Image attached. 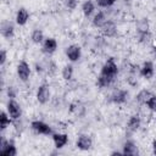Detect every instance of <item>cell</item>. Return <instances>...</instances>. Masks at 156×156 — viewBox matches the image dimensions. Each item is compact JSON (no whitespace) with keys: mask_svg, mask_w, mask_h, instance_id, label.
Wrapping results in <instances>:
<instances>
[{"mask_svg":"<svg viewBox=\"0 0 156 156\" xmlns=\"http://www.w3.org/2000/svg\"><path fill=\"white\" fill-rule=\"evenodd\" d=\"M117 73H118V67H117V63L115 62V58L113 57L107 58V61L104 63V66L101 68L100 76H102L112 82L115 79V77L117 76Z\"/></svg>","mask_w":156,"mask_h":156,"instance_id":"cell-1","label":"cell"},{"mask_svg":"<svg viewBox=\"0 0 156 156\" xmlns=\"http://www.w3.org/2000/svg\"><path fill=\"white\" fill-rule=\"evenodd\" d=\"M0 155L2 156H16L17 155V150L15 146V143L12 140H6V139H1V144H0Z\"/></svg>","mask_w":156,"mask_h":156,"instance_id":"cell-2","label":"cell"},{"mask_svg":"<svg viewBox=\"0 0 156 156\" xmlns=\"http://www.w3.org/2000/svg\"><path fill=\"white\" fill-rule=\"evenodd\" d=\"M7 112L12 119H18L22 115V110H21L20 104L17 101H15L13 99H10L7 102Z\"/></svg>","mask_w":156,"mask_h":156,"instance_id":"cell-3","label":"cell"},{"mask_svg":"<svg viewBox=\"0 0 156 156\" xmlns=\"http://www.w3.org/2000/svg\"><path fill=\"white\" fill-rule=\"evenodd\" d=\"M17 74L20 77V79L22 82H27L29 76H30V68H29V65L26 62V61H21L18 65H17Z\"/></svg>","mask_w":156,"mask_h":156,"instance_id":"cell-4","label":"cell"},{"mask_svg":"<svg viewBox=\"0 0 156 156\" xmlns=\"http://www.w3.org/2000/svg\"><path fill=\"white\" fill-rule=\"evenodd\" d=\"M50 99V89L48 84H41L39 85L38 90H37V100L40 104H46Z\"/></svg>","mask_w":156,"mask_h":156,"instance_id":"cell-5","label":"cell"},{"mask_svg":"<svg viewBox=\"0 0 156 156\" xmlns=\"http://www.w3.org/2000/svg\"><path fill=\"white\" fill-rule=\"evenodd\" d=\"M80 55H82V50L78 45L76 44H72L69 45L67 49H66V56L68 57L69 61L74 62V61H78L80 58Z\"/></svg>","mask_w":156,"mask_h":156,"instance_id":"cell-6","label":"cell"},{"mask_svg":"<svg viewBox=\"0 0 156 156\" xmlns=\"http://www.w3.org/2000/svg\"><path fill=\"white\" fill-rule=\"evenodd\" d=\"M30 126H32V128H33L37 133H39V134L49 135V134L52 133V130H51V128L49 127V124H46V123L43 122V121H33Z\"/></svg>","mask_w":156,"mask_h":156,"instance_id":"cell-7","label":"cell"},{"mask_svg":"<svg viewBox=\"0 0 156 156\" xmlns=\"http://www.w3.org/2000/svg\"><path fill=\"white\" fill-rule=\"evenodd\" d=\"M76 145H77V147H78L79 150L87 151V150H89V149L91 147V145H93V140H91V138H90L89 135H87V134H82V135L78 136Z\"/></svg>","mask_w":156,"mask_h":156,"instance_id":"cell-8","label":"cell"},{"mask_svg":"<svg viewBox=\"0 0 156 156\" xmlns=\"http://www.w3.org/2000/svg\"><path fill=\"white\" fill-rule=\"evenodd\" d=\"M127 99H128V91L123 89H118L111 95V101L115 104H124Z\"/></svg>","mask_w":156,"mask_h":156,"instance_id":"cell-9","label":"cell"},{"mask_svg":"<svg viewBox=\"0 0 156 156\" xmlns=\"http://www.w3.org/2000/svg\"><path fill=\"white\" fill-rule=\"evenodd\" d=\"M123 155H128V156H134V155H138L139 151H138V146L135 145L134 141L132 140H127L124 144H123V151H122Z\"/></svg>","mask_w":156,"mask_h":156,"instance_id":"cell-10","label":"cell"},{"mask_svg":"<svg viewBox=\"0 0 156 156\" xmlns=\"http://www.w3.org/2000/svg\"><path fill=\"white\" fill-rule=\"evenodd\" d=\"M1 34H2V37H5L6 39L12 38L13 34H15V27H13V24H12L11 22H9V21L2 22V23H1Z\"/></svg>","mask_w":156,"mask_h":156,"instance_id":"cell-11","label":"cell"},{"mask_svg":"<svg viewBox=\"0 0 156 156\" xmlns=\"http://www.w3.org/2000/svg\"><path fill=\"white\" fill-rule=\"evenodd\" d=\"M57 49V41L54 38H48L45 39L44 44H43V52L45 54H54Z\"/></svg>","mask_w":156,"mask_h":156,"instance_id":"cell-12","label":"cell"},{"mask_svg":"<svg viewBox=\"0 0 156 156\" xmlns=\"http://www.w3.org/2000/svg\"><path fill=\"white\" fill-rule=\"evenodd\" d=\"M52 140H54V144L57 149H61L63 147L67 141H68V135L65 134V133H56V134H52Z\"/></svg>","mask_w":156,"mask_h":156,"instance_id":"cell-13","label":"cell"},{"mask_svg":"<svg viewBox=\"0 0 156 156\" xmlns=\"http://www.w3.org/2000/svg\"><path fill=\"white\" fill-rule=\"evenodd\" d=\"M101 32L105 37H113L117 32V27L112 21H106V23L101 27Z\"/></svg>","mask_w":156,"mask_h":156,"instance_id":"cell-14","label":"cell"},{"mask_svg":"<svg viewBox=\"0 0 156 156\" xmlns=\"http://www.w3.org/2000/svg\"><path fill=\"white\" fill-rule=\"evenodd\" d=\"M140 123H141L140 117H139L138 115H133V116H130V118L128 119L127 128H128V130H129L130 133H134V132H136V130L139 129Z\"/></svg>","mask_w":156,"mask_h":156,"instance_id":"cell-15","label":"cell"},{"mask_svg":"<svg viewBox=\"0 0 156 156\" xmlns=\"http://www.w3.org/2000/svg\"><path fill=\"white\" fill-rule=\"evenodd\" d=\"M140 74L146 79H150L154 76V65H152L151 61L144 62V65H143V67L140 69Z\"/></svg>","mask_w":156,"mask_h":156,"instance_id":"cell-16","label":"cell"},{"mask_svg":"<svg viewBox=\"0 0 156 156\" xmlns=\"http://www.w3.org/2000/svg\"><path fill=\"white\" fill-rule=\"evenodd\" d=\"M28 18H29V13H28V11H27L24 7L18 9V11H17V13H16V22H17V24H20V26H24V24L27 23Z\"/></svg>","mask_w":156,"mask_h":156,"instance_id":"cell-17","label":"cell"},{"mask_svg":"<svg viewBox=\"0 0 156 156\" xmlns=\"http://www.w3.org/2000/svg\"><path fill=\"white\" fill-rule=\"evenodd\" d=\"M69 111H71L73 115H76L77 117H83L84 113H85V107H84L83 104L76 101V102H72V104H71Z\"/></svg>","mask_w":156,"mask_h":156,"instance_id":"cell-18","label":"cell"},{"mask_svg":"<svg viewBox=\"0 0 156 156\" xmlns=\"http://www.w3.org/2000/svg\"><path fill=\"white\" fill-rule=\"evenodd\" d=\"M152 95H154V94H152L151 91H149V90H146V89H143V90H140V91L138 93V95H136V101H138L139 104H146L147 100H149Z\"/></svg>","mask_w":156,"mask_h":156,"instance_id":"cell-19","label":"cell"},{"mask_svg":"<svg viewBox=\"0 0 156 156\" xmlns=\"http://www.w3.org/2000/svg\"><path fill=\"white\" fill-rule=\"evenodd\" d=\"M106 16H105V13L102 12V11H99L95 16H94V20H93V24L95 26V27H99V28H101L105 23H106Z\"/></svg>","mask_w":156,"mask_h":156,"instance_id":"cell-20","label":"cell"},{"mask_svg":"<svg viewBox=\"0 0 156 156\" xmlns=\"http://www.w3.org/2000/svg\"><path fill=\"white\" fill-rule=\"evenodd\" d=\"M82 10H83L84 16H85V17H89V16L94 12V10H95V5H94V2H93L91 0H87V1L83 4Z\"/></svg>","mask_w":156,"mask_h":156,"instance_id":"cell-21","label":"cell"},{"mask_svg":"<svg viewBox=\"0 0 156 156\" xmlns=\"http://www.w3.org/2000/svg\"><path fill=\"white\" fill-rule=\"evenodd\" d=\"M30 38H32V41L34 44H40L43 41V39H44V34H43V32L40 29H34Z\"/></svg>","mask_w":156,"mask_h":156,"instance_id":"cell-22","label":"cell"},{"mask_svg":"<svg viewBox=\"0 0 156 156\" xmlns=\"http://www.w3.org/2000/svg\"><path fill=\"white\" fill-rule=\"evenodd\" d=\"M73 76V66L72 65H66L62 69V77L65 80H69Z\"/></svg>","mask_w":156,"mask_h":156,"instance_id":"cell-23","label":"cell"},{"mask_svg":"<svg viewBox=\"0 0 156 156\" xmlns=\"http://www.w3.org/2000/svg\"><path fill=\"white\" fill-rule=\"evenodd\" d=\"M10 117L7 116V113L6 112H1V115H0V128H1V130H5L6 128H7V126L10 124Z\"/></svg>","mask_w":156,"mask_h":156,"instance_id":"cell-24","label":"cell"},{"mask_svg":"<svg viewBox=\"0 0 156 156\" xmlns=\"http://www.w3.org/2000/svg\"><path fill=\"white\" fill-rule=\"evenodd\" d=\"M151 111H154V112H156V95H152L149 100H147V102L145 104Z\"/></svg>","mask_w":156,"mask_h":156,"instance_id":"cell-25","label":"cell"},{"mask_svg":"<svg viewBox=\"0 0 156 156\" xmlns=\"http://www.w3.org/2000/svg\"><path fill=\"white\" fill-rule=\"evenodd\" d=\"M139 39H140V43H147L150 39H151V34L149 30L146 32H141L139 33Z\"/></svg>","mask_w":156,"mask_h":156,"instance_id":"cell-26","label":"cell"},{"mask_svg":"<svg viewBox=\"0 0 156 156\" xmlns=\"http://www.w3.org/2000/svg\"><path fill=\"white\" fill-rule=\"evenodd\" d=\"M117 0H96L98 5L100 7H108V6H112Z\"/></svg>","mask_w":156,"mask_h":156,"instance_id":"cell-27","label":"cell"},{"mask_svg":"<svg viewBox=\"0 0 156 156\" xmlns=\"http://www.w3.org/2000/svg\"><path fill=\"white\" fill-rule=\"evenodd\" d=\"M65 2H66V6H67L68 9L73 10V9H76L78 0H65Z\"/></svg>","mask_w":156,"mask_h":156,"instance_id":"cell-28","label":"cell"},{"mask_svg":"<svg viewBox=\"0 0 156 156\" xmlns=\"http://www.w3.org/2000/svg\"><path fill=\"white\" fill-rule=\"evenodd\" d=\"M5 61H6V51H5V49H2V50L0 51V65L4 66Z\"/></svg>","mask_w":156,"mask_h":156,"instance_id":"cell-29","label":"cell"},{"mask_svg":"<svg viewBox=\"0 0 156 156\" xmlns=\"http://www.w3.org/2000/svg\"><path fill=\"white\" fill-rule=\"evenodd\" d=\"M7 95H9L10 99H15V96H16V91H15L13 87H9V88H7Z\"/></svg>","mask_w":156,"mask_h":156,"instance_id":"cell-30","label":"cell"},{"mask_svg":"<svg viewBox=\"0 0 156 156\" xmlns=\"http://www.w3.org/2000/svg\"><path fill=\"white\" fill-rule=\"evenodd\" d=\"M152 151L156 155V139H154V141H152Z\"/></svg>","mask_w":156,"mask_h":156,"instance_id":"cell-31","label":"cell"},{"mask_svg":"<svg viewBox=\"0 0 156 156\" xmlns=\"http://www.w3.org/2000/svg\"><path fill=\"white\" fill-rule=\"evenodd\" d=\"M154 55H155V58H156V45H155V49H154Z\"/></svg>","mask_w":156,"mask_h":156,"instance_id":"cell-32","label":"cell"}]
</instances>
